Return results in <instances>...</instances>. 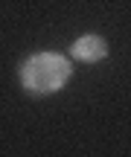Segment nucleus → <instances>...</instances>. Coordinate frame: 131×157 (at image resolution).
Instances as JSON below:
<instances>
[{
	"instance_id": "nucleus-1",
	"label": "nucleus",
	"mask_w": 131,
	"mask_h": 157,
	"mask_svg": "<svg viewBox=\"0 0 131 157\" xmlns=\"http://www.w3.org/2000/svg\"><path fill=\"white\" fill-rule=\"evenodd\" d=\"M70 61L58 52H38V56L26 58L21 67V82L29 93L44 96V93H56L67 84L70 78Z\"/></svg>"
},
{
	"instance_id": "nucleus-2",
	"label": "nucleus",
	"mask_w": 131,
	"mask_h": 157,
	"mask_svg": "<svg viewBox=\"0 0 131 157\" xmlns=\"http://www.w3.org/2000/svg\"><path fill=\"white\" fill-rule=\"evenodd\" d=\"M70 52H73V58H79V61H99V58L108 56V44H105V38H99V35H82L73 44Z\"/></svg>"
}]
</instances>
